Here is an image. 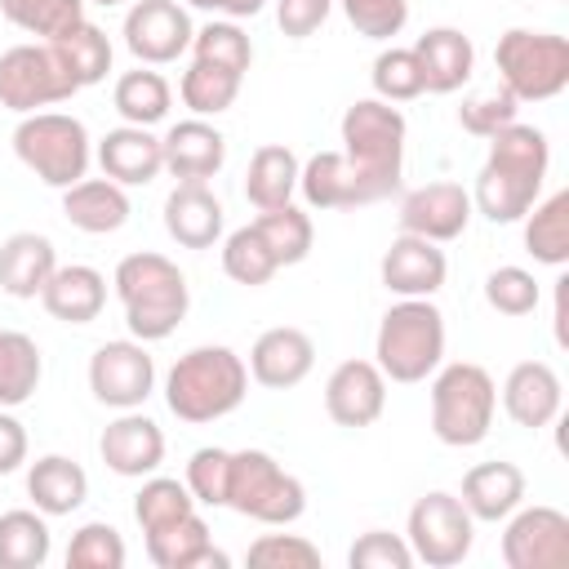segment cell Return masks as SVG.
<instances>
[{"instance_id":"1","label":"cell","mask_w":569,"mask_h":569,"mask_svg":"<svg viewBox=\"0 0 569 569\" xmlns=\"http://www.w3.org/2000/svg\"><path fill=\"white\" fill-rule=\"evenodd\" d=\"M547 164H551L547 133L511 120L507 129H498L489 138V156L476 173L471 209H480L489 222H520L538 204V191L547 182Z\"/></svg>"},{"instance_id":"2","label":"cell","mask_w":569,"mask_h":569,"mask_svg":"<svg viewBox=\"0 0 569 569\" xmlns=\"http://www.w3.org/2000/svg\"><path fill=\"white\" fill-rule=\"evenodd\" d=\"M111 284L124 307V325L138 342H164L187 320L191 289H187V276L178 271V262H169L164 253H151V249L124 253L116 262Z\"/></svg>"},{"instance_id":"3","label":"cell","mask_w":569,"mask_h":569,"mask_svg":"<svg viewBox=\"0 0 569 569\" xmlns=\"http://www.w3.org/2000/svg\"><path fill=\"white\" fill-rule=\"evenodd\" d=\"M244 396H249V365L222 342L191 347L187 356L173 360V369L164 378L169 413L191 427L236 413L244 405Z\"/></svg>"},{"instance_id":"4","label":"cell","mask_w":569,"mask_h":569,"mask_svg":"<svg viewBox=\"0 0 569 569\" xmlns=\"http://www.w3.org/2000/svg\"><path fill=\"white\" fill-rule=\"evenodd\" d=\"M373 365L391 382H427L445 360V316L431 298H400L378 320Z\"/></svg>"},{"instance_id":"5","label":"cell","mask_w":569,"mask_h":569,"mask_svg":"<svg viewBox=\"0 0 569 569\" xmlns=\"http://www.w3.org/2000/svg\"><path fill=\"white\" fill-rule=\"evenodd\" d=\"M498 413V387L485 365L453 360L431 378V431L449 449H471L489 436Z\"/></svg>"},{"instance_id":"6","label":"cell","mask_w":569,"mask_h":569,"mask_svg":"<svg viewBox=\"0 0 569 569\" xmlns=\"http://www.w3.org/2000/svg\"><path fill=\"white\" fill-rule=\"evenodd\" d=\"M13 156L44 182L67 191L71 182H80L89 173L93 147H89V129L84 120L67 116V111H31L18 120L13 129Z\"/></svg>"},{"instance_id":"7","label":"cell","mask_w":569,"mask_h":569,"mask_svg":"<svg viewBox=\"0 0 569 569\" xmlns=\"http://www.w3.org/2000/svg\"><path fill=\"white\" fill-rule=\"evenodd\" d=\"M493 67H498V84L516 102H547L569 84V40L556 31L511 27L498 36Z\"/></svg>"},{"instance_id":"8","label":"cell","mask_w":569,"mask_h":569,"mask_svg":"<svg viewBox=\"0 0 569 569\" xmlns=\"http://www.w3.org/2000/svg\"><path fill=\"white\" fill-rule=\"evenodd\" d=\"M342 156L382 187V196H391L400 187V169H405V116L400 107L382 102V98H356L342 111Z\"/></svg>"},{"instance_id":"9","label":"cell","mask_w":569,"mask_h":569,"mask_svg":"<svg viewBox=\"0 0 569 569\" xmlns=\"http://www.w3.org/2000/svg\"><path fill=\"white\" fill-rule=\"evenodd\" d=\"M227 507L258 525H293L307 511V489L267 449H236L227 476Z\"/></svg>"},{"instance_id":"10","label":"cell","mask_w":569,"mask_h":569,"mask_svg":"<svg viewBox=\"0 0 569 569\" xmlns=\"http://www.w3.org/2000/svg\"><path fill=\"white\" fill-rule=\"evenodd\" d=\"M405 542L413 551V560L431 565V569H453L471 556L476 542V520L462 507L458 493L431 489L409 507V525H405Z\"/></svg>"},{"instance_id":"11","label":"cell","mask_w":569,"mask_h":569,"mask_svg":"<svg viewBox=\"0 0 569 569\" xmlns=\"http://www.w3.org/2000/svg\"><path fill=\"white\" fill-rule=\"evenodd\" d=\"M71 93H80L76 76L67 71V62L58 58V49L49 40L40 44H13L0 53V107L31 116L40 107L67 102Z\"/></svg>"},{"instance_id":"12","label":"cell","mask_w":569,"mask_h":569,"mask_svg":"<svg viewBox=\"0 0 569 569\" xmlns=\"http://www.w3.org/2000/svg\"><path fill=\"white\" fill-rule=\"evenodd\" d=\"M156 387V360L147 342L116 338L89 356V391L107 409H138Z\"/></svg>"},{"instance_id":"13","label":"cell","mask_w":569,"mask_h":569,"mask_svg":"<svg viewBox=\"0 0 569 569\" xmlns=\"http://www.w3.org/2000/svg\"><path fill=\"white\" fill-rule=\"evenodd\" d=\"M507 569H565L569 565V516L560 507H516L502 533Z\"/></svg>"},{"instance_id":"14","label":"cell","mask_w":569,"mask_h":569,"mask_svg":"<svg viewBox=\"0 0 569 569\" xmlns=\"http://www.w3.org/2000/svg\"><path fill=\"white\" fill-rule=\"evenodd\" d=\"M191 13L178 0H133L124 13V49L147 67L178 62L191 49Z\"/></svg>"},{"instance_id":"15","label":"cell","mask_w":569,"mask_h":569,"mask_svg":"<svg viewBox=\"0 0 569 569\" xmlns=\"http://www.w3.org/2000/svg\"><path fill=\"white\" fill-rule=\"evenodd\" d=\"M471 213V191L462 182H427L400 200V231L445 244L467 231Z\"/></svg>"},{"instance_id":"16","label":"cell","mask_w":569,"mask_h":569,"mask_svg":"<svg viewBox=\"0 0 569 569\" xmlns=\"http://www.w3.org/2000/svg\"><path fill=\"white\" fill-rule=\"evenodd\" d=\"M387 409V378L373 360H342L325 382V413L338 427H373Z\"/></svg>"},{"instance_id":"17","label":"cell","mask_w":569,"mask_h":569,"mask_svg":"<svg viewBox=\"0 0 569 569\" xmlns=\"http://www.w3.org/2000/svg\"><path fill=\"white\" fill-rule=\"evenodd\" d=\"M298 191L311 209H356L382 200V187L369 182L342 151H316L298 169Z\"/></svg>"},{"instance_id":"18","label":"cell","mask_w":569,"mask_h":569,"mask_svg":"<svg viewBox=\"0 0 569 569\" xmlns=\"http://www.w3.org/2000/svg\"><path fill=\"white\" fill-rule=\"evenodd\" d=\"M378 276H382V284L396 298H431L445 284L449 262H445V249L436 240H422V236L400 231L387 244V253L378 262Z\"/></svg>"},{"instance_id":"19","label":"cell","mask_w":569,"mask_h":569,"mask_svg":"<svg viewBox=\"0 0 569 569\" xmlns=\"http://www.w3.org/2000/svg\"><path fill=\"white\" fill-rule=\"evenodd\" d=\"M98 453L116 476L142 480L164 462V431L138 409H120V418L102 427Z\"/></svg>"},{"instance_id":"20","label":"cell","mask_w":569,"mask_h":569,"mask_svg":"<svg viewBox=\"0 0 569 569\" xmlns=\"http://www.w3.org/2000/svg\"><path fill=\"white\" fill-rule=\"evenodd\" d=\"M311 365H316V342L293 325H276L258 333V342L249 347V378L271 391L298 387L311 373Z\"/></svg>"},{"instance_id":"21","label":"cell","mask_w":569,"mask_h":569,"mask_svg":"<svg viewBox=\"0 0 569 569\" xmlns=\"http://www.w3.org/2000/svg\"><path fill=\"white\" fill-rule=\"evenodd\" d=\"M560 405H565V387L547 360H520L502 382V409L516 427L529 431L551 427L560 418Z\"/></svg>"},{"instance_id":"22","label":"cell","mask_w":569,"mask_h":569,"mask_svg":"<svg viewBox=\"0 0 569 569\" xmlns=\"http://www.w3.org/2000/svg\"><path fill=\"white\" fill-rule=\"evenodd\" d=\"M164 169L178 178V182H209L222 164H227V138L204 120V116H191V120H178L164 138Z\"/></svg>"},{"instance_id":"23","label":"cell","mask_w":569,"mask_h":569,"mask_svg":"<svg viewBox=\"0 0 569 569\" xmlns=\"http://www.w3.org/2000/svg\"><path fill=\"white\" fill-rule=\"evenodd\" d=\"M98 164H102V178L120 182V187H147L156 182V173L164 169V147L151 129L142 124H120V129H107V138L98 142Z\"/></svg>"},{"instance_id":"24","label":"cell","mask_w":569,"mask_h":569,"mask_svg":"<svg viewBox=\"0 0 569 569\" xmlns=\"http://www.w3.org/2000/svg\"><path fill=\"white\" fill-rule=\"evenodd\" d=\"M164 231L182 249H213L222 236V200L209 182H178L164 196Z\"/></svg>"},{"instance_id":"25","label":"cell","mask_w":569,"mask_h":569,"mask_svg":"<svg viewBox=\"0 0 569 569\" xmlns=\"http://www.w3.org/2000/svg\"><path fill=\"white\" fill-rule=\"evenodd\" d=\"M40 302L53 320L62 325H89L102 316L107 307V276L89 262H71V267H53L49 284L40 289Z\"/></svg>"},{"instance_id":"26","label":"cell","mask_w":569,"mask_h":569,"mask_svg":"<svg viewBox=\"0 0 569 569\" xmlns=\"http://www.w3.org/2000/svg\"><path fill=\"white\" fill-rule=\"evenodd\" d=\"M413 53H418L427 93H453L476 71V44L458 27H431V31H422L418 44H413Z\"/></svg>"},{"instance_id":"27","label":"cell","mask_w":569,"mask_h":569,"mask_svg":"<svg viewBox=\"0 0 569 569\" xmlns=\"http://www.w3.org/2000/svg\"><path fill=\"white\" fill-rule=\"evenodd\" d=\"M462 507L471 511V520H507L520 502H525V471L507 458H493V462H476L467 476H462Z\"/></svg>"},{"instance_id":"28","label":"cell","mask_w":569,"mask_h":569,"mask_svg":"<svg viewBox=\"0 0 569 569\" xmlns=\"http://www.w3.org/2000/svg\"><path fill=\"white\" fill-rule=\"evenodd\" d=\"M58 267V249L40 231H13L0 240V289L9 298H40Z\"/></svg>"},{"instance_id":"29","label":"cell","mask_w":569,"mask_h":569,"mask_svg":"<svg viewBox=\"0 0 569 569\" xmlns=\"http://www.w3.org/2000/svg\"><path fill=\"white\" fill-rule=\"evenodd\" d=\"M62 213L76 231L107 236V231H120L129 222V196L111 178H80L62 191Z\"/></svg>"},{"instance_id":"30","label":"cell","mask_w":569,"mask_h":569,"mask_svg":"<svg viewBox=\"0 0 569 569\" xmlns=\"http://www.w3.org/2000/svg\"><path fill=\"white\" fill-rule=\"evenodd\" d=\"M147 556L156 569H204V565H227V556L213 547V533L209 525L191 511L156 533H147Z\"/></svg>"},{"instance_id":"31","label":"cell","mask_w":569,"mask_h":569,"mask_svg":"<svg viewBox=\"0 0 569 569\" xmlns=\"http://www.w3.org/2000/svg\"><path fill=\"white\" fill-rule=\"evenodd\" d=\"M27 498L36 502V511L44 516H71L84 498H89V476L76 458L67 453H44L31 462L27 471Z\"/></svg>"},{"instance_id":"32","label":"cell","mask_w":569,"mask_h":569,"mask_svg":"<svg viewBox=\"0 0 569 569\" xmlns=\"http://www.w3.org/2000/svg\"><path fill=\"white\" fill-rule=\"evenodd\" d=\"M298 156L284 147V142H262L253 156H249V169H244V196L249 204L262 213V209H280L293 200L298 191Z\"/></svg>"},{"instance_id":"33","label":"cell","mask_w":569,"mask_h":569,"mask_svg":"<svg viewBox=\"0 0 569 569\" xmlns=\"http://www.w3.org/2000/svg\"><path fill=\"white\" fill-rule=\"evenodd\" d=\"M44 360L36 338H27L22 329H0V409L27 405L40 387Z\"/></svg>"},{"instance_id":"34","label":"cell","mask_w":569,"mask_h":569,"mask_svg":"<svg viewBox=\"0 0 569 569\" xmlns=\"http://www.w3.org/2000/svg\"><path fill=\"white\" fill-rule=\"evenodd\" d=\"M525 249L547 267L569 262V191H551L525 213Z\"/></svg>"},{"instance_id":"35","label":"cell","mask_w":569,"mask_h":569,"mask_svg":"<svg viewBox=\"0 0 569 569\" xmlns=\"http://www.w3.org/2000/svg\"><path fill=\"white\" fill-rule=\"evenodd\" d=\"M49 516L44 511H4L0 516V569H40L49 560Z\"/></svg>"},{"instance_id":"36","label":"cell","mask_w":569,"mask_h":569,"mask_svg":"<svg viewBox=\"0 0 569 569\" xmlns=\"http://www.w3.org/2000/svg\"><path fill=\"white\" fill-rule=\"evenodd\" d=\"M116 111L124 116V124H142V129H151V124H160L164 116H169V102H173V89H169V80L160 76V71H147V67H138V71H124L120 80H116Z\"/></svg>"},{"instance_id":"37","label":"cell","mask_w":569,"mask_h":569,"mask_svg":"<svg viewBox=\"0 0 569 569\" xmlns=\"http://www.w3.org/2000/svg\"><path fill=\"white\" fill-rule=\"evenodd\" d=\"M253 231H258L262 244L271 249L276 267H293V262H302V258L311 253V240H316L311 218H307L293 200L280 204V209H262V213L253 218Z\"/></svg>"},{"instance_id":"38","label":"cell","mask_w":569,"mask_h":569,"mask_svg":"<svg viewBox=\"0 0 569 569\" xmlns=\"http://www.w3.org/2000/svg\"><path fill=\"white\" fill-rule=\"evenodd\" d=\"M53 49H58V58L67 62V71L76 76V84L80 89H89V84H98L107 71H111V40H107V31L102 27H93L89 18L84 22H76L71 31H62L58 40H49Z\"/></svg>"},{"instance_id":"39","label":"cell","mask_w":569,"mask_h":569,"mask_svg":"<svg viewBox=\"0 0 569 569\" xmlns=\"http://www.w3.org/2000/svg\"><path fill=\"white\" fill-rule=\"evenodd\" d=\"M196 511V498L187 489V480H173V476H147L138 498H133V520L142 533H156L182 516Z\"/></svg>"},{"instance_id":"40","label":"cell","mask_w":569,"mask_h":569,"mask_svg":"<svg viewBox=\"0 0 569 569\" xmlns=\"http://www.w3.org/2000/svg\"><path fill=\"white\" fill-rule=\"evenodd\" d=\"M0 13L40 40H58L76 22H84V0H0Z\"/></svg>"},{"instance_id":"41","label":"cell","mask_w":569,"mask_h":569,"mask_svg":"<svg viewBox=\"0 0 569 569\" xmlns=\"http://www.w3.org/2000/svg\"><path fill=\"white\" fill-rule=\"evenodd\" d=\"M191 53H196V62L222 67V71H231V76H244L249 62H253V44H249V36L240 31V22H231V18L204 22V27L191 36Z\"/></svg>"},{"instance_id":"42","label":"cell","mask_w":569,"mask_h":569,"mask_svg":"<svg viewBox=\"0 0 569 569\" xmlns=\"http://www.w3.org/2000/svg\"><path fill=\"white\" fill-rule=\"evenodd\" d=\"M240 80H244V76H231V71H222V67H209V62H196V58H191V67L182 71L178 93H182V102H187L196 116H222V111L240 98Z\"/></svg>"},{"instance_id":"43","label":"cell","mask_w":569,"mask_h":569,"mask_svg":"<svg viewBox=\"0 0 569 569\" xmlns=\"http://www.w3.org/2000/svg\"><path fill=\"white\" fill-rule=\"evenodd\" d=\"M222 271H227L236 284L258 289V284H267L280 267H276L271 249L262 244V236L253 231V222H244V227H236V231L222 240Z\"/></svg>"},{"instance_id":"44","label":"cell","mask_w":569,"mask_h":569,"mask_svg":"<svg viewBox=\"0 0 569 569\" xmlns=\"http://www.w3.org/2000/svg\"><path fill=\"white\" fill-rule=\"evenodd\" d=\"M124 560H129L124 538L107 520L80 525L67 542V569H124Z\"/></svg>"},{"instance_id":"45","label":"cell","mask_w":569,"mask_h":569,"mask_svg":"<svg viewBox=\"0 0 569 569\" xmlns=\"http://www.w3.org/2000/svg\"><path fill=\"white\" fill-rule=\"evenodd\" d=\"M369 80H373V93L382 98V102H409V98H418V93H427V84H422V67H418V53L413 49H382L378 58H373V71H369Z\"/></svg>"},{"instance_id":"46","label":"cell","mask_w":569,"mask_h":569,"mask_svg":"<svg viewBox=\"0 0 569 569\" xmlns=\"http://www.w3.org/2000/svg\"><path fill=\"white\" fill-rule=\"evenodd\" d=\"M542 289L533 280V271L525 267H493L485 276V302L498 311V316H529L538 307Z\"/></svg>"},{"instance_id":"47","label":"cell","mask_w":569,"mask_h":569,"mask_svg":"<svg viewBox=\"0 0 569 569\" xmlns=\"http://www.w3.org/2000/svg\"><path fill=\"white\" fill-rule=\"evenodd\" d=\"M516 111H520V102H516L502 84H493V89H485V93L462 98L458 124H462L467 133H476V138H493L498 129H507V124L516 120Z\"/></svg>"},{"instance_id":"48","label":"cell","mask_w":569,"mask_h":569,"mask_svg":"<svg viewBox=\"0 0 569 569\" xmlns=\"http://www.w3.org/2000/svg\"><path fill=\"white\" fill-rule=\"evenodd\" d=\"M227 476H231V449L204 445L187 462V489L204 507H227Z\"/></svg>"},{"instance_id":"49","label":"cell","mask_w":569,"mask_h":569,"mask_svg":"<svg viewBox=\"0 0 569 569\" xmlns=\"http://www.w3.org/2000/svg\"><path fill=\"white\" fill-rule=\"evenodd\" d=\"M244 560L253 569H320V547L302 533H262Z\"/></svg>"},{"instance_id":"50","label":"cell","mask_w":569,"mask_h":569,"mask_svg":"<svg viewBox=\"0 0 569 569\" xmlns=\"http://www.w3.org/2000/svg\"><path fill=\"white\" fill-rule=\"evenodd\" d=\"M347 22L369 40H391L409 22V0H338Z\"/></svg>"},{"instance_id":"51","label":"cell","mask_w":569,"mask_h":569,"mask_svg":"<svg viewBox=\"0 0 569 569\" xmlns=\"http://www.w3.org/2000/svg\"><path fill=\"white\" fill-rule=\"evenodd\" d=\"M347 565L351 569H409L413 565V551L400 533H387V529H369L351 542L347 551Z\"/></svg>"},{"instance_id":"52","label":"cell","mask_w":569,"mask_h":569,"mask_svg":"<svg viewBox=\"0 0 569 569\" xmlns=\"http://www.w3.org/2000/svg\"><path fill=\"white\" fill-rule=\"evenodd\" d=\"M338 0H276V22L289 40H307L325 27V18L333 13Z\"/></svg>"},{"instance_id":"53","label":"cell","mask_w":569,"mask_h":569,"mask_svg":"<svg viewBox=\"0 0 569 569\" xmlns=\"http://www.w3.org/2000/svg\"><path fill=\"white\" fill-rule=\"evenodd\" d=\"M22 462H27V427L9 409H0V476H13Z\"/></svg>"},{"instance_id":"54","label":"cell","mask_w":569,"mask_h":569,"mask_svg":"<svg viewBox=\"0 0 569 569\" xmlns=\"http://www.w3.org/2000/svg\"><path fill=\"white\" fill-rule=\"evenodd\" d=\"M262 4H267V0H222V4H218V13H222V18H231V22H240V18L262 13Z\"/></svg>"},{"instance_id":"55","label":"cell","mask_w":569,"mask_h":569,"mask_svg":"<svg viewBox=\"0 0 569 569\" xmlns=\"http://www.w3.org/2000/svg\"><path fill=\"white\" fill-rule=\"evenodd\" d=\"M187 4H191V9H209V13H218L222 0H187Z\"/></svg>"},{"instance_id":"56","label":"cell","mask_w":569,"mask_h":569,"mask_svg":"<svg viewBox=\"0 0 569 569\" xmlns=\"http://www.w3.org/2000/svg\"><path fill=\"white\" fill-rule=\"evenodd\" d=\"M89 4H102V9H116V4H124V0H89Z\"/></svg>"}]
</instances>
